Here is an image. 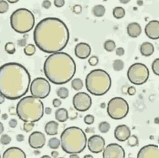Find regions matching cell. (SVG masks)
I'll use <instances>...</instances> for the list:
<instances>
[{
    "label": "cell",
    "instance_id": "1",
    "mask_svg": "<svg viewBox=\"0 0 159 158\" xmlns=\"http://www.w3.org/2000/svg\"><path fill=\"white\" fill-rule=\"evenodd\" d=\"M69 38V31L66 24L56 17H47L41 20L34 32L36 46L46 53L62 51L67 46Z\"/></svg>",
    "mask_w": 159,
    "mask_h": 158
},
{
    "label": "cell",
    "instance_id": "2",
    "mask_svg": "<svg viewBox=\"0 0 159 158\" xmlns=\"http://www.w3.org/2000/svg\"><path fill=\"white\" fill-rule=\"evenodd\" d=\"M31 78L24 66L16 63L3 64L0 70V92L7 99L17 100L29 91Z\"/></svg>",
    "mask_w": 159,
    "mask_h": 158
},
{
    "label": "cell",
    "instance_id": "3",
    "mask_svg": "<svg viewBox=\"0 0 159 158\" xmlns=\"http://www.w3.org/2000/svg\"><path fill=\"white\" fill-rule=\"evenodd\" d=\"M44 72L49 81L56 85L66 84L73 78L76 64L73 59L64 52L52 54L44 64Z\"/></svg>",
    "mask_w": 159,
    "mask_h": 158
},
{
    "label": "cell",
    "instance_id": "4",
    "mask_svg": "<svg viewBox=\"0 0 159 158\" xmlns=\"http://www.w3.org/2000/svg\"><path fill=\"white\" fill-rule=\"evenodd\" d=\"M16 112L17 116L25 122H37L43 116V103L33 96L25 97L17 103Z\"/></svg>",
    "mask_w": 159,
    "mask_h": 158
},
{
    "label": "cell",
    "instance_id": "5",
    "mask_svg": "<svg viewBox=\"0 0 159 158\" xmlns=\"http://www.w3.org/2000/svg\"><path fill=\"white\" fill-rule=\"evenodd\" d=\"M62 149L66 153L79 154L86 148L87 138L83 130L77 126L69 127L60 136Z\"/></svg>",
    "mask_w": 159,
    "mask_h": 158
},
{
    "label": "cell",
    "instance_id": "6",
    "mask_svg": "<svg viewBox=\"0 0 159 158\" xmlns=\"http://www.w3.org/2000/svg\"><path fill=\"white\" fill-rule=\"evenodd\" d=\"M111 86V77L103 69L93 70L86 77V88L92 95L102 96L109 91Z\"/></svg>",
    "mask_w": 159,
    "mask_h": 158
},
{
    "label": "cell",
    "instance_id": "7",
    "mask_svg": "<svg viewBox=\"0 0 159 158\" xmlns=\"http://www.w3.org/2000/svg\"><path fill=\"white\" fill-rule=\"evenodd\" d=\"M10 24L11 28L17 33H26L34 26V15L30 10L20 8L12 12L10 16Z\"/></svg>",
    "mask_w": 159,
    "mask_h": 158
},
{
    "label": "cell",
    "instance_id": "8",
    "mask_svg": "<svg viewBox=\"0 0 159 158\" xmlns=\"http://www.w3.org/2000/svg\"><path fill=\"white\" fill-rule=\"evenodd\" d=\"M129 110V105L127 102L119 97L113 98L107 104V114L111 119L114 120L124 119L128 114Z\"/></svg>",
    "mask_w": 159,
    "mask_h": 158
},
{
    "label": "cell",
    "instance_id": "9",
    "mask_svg": "<svg viewBox=\"0 0 159 158\" xmlns=\"http://www.w3.org/2000/svg\"><path fill=\"white\" fill-rule=\"evenodd\" d=\"M150 75L149 69L143 64L137 63L130 67L127 71V77L132 84L140 85L146 82Z\"/></svg>",
    "mask_w": 159,
    "mask_h": 158
},
{
    "label": "cell",
    "instance_id": "10",
    "mask_svg": "<svg viewBox=\"0 0 159 158\" xmlns=\"http://www.w3.org/2000/svg\"><path fill=\"white\" fill-rule=\"evenodd\" d=\"M30 91L33 96L39 99H44L51 91V85L44 78L37 77L31 82Z\"/></svg>",
    "mask_w": 159,
    "mask_h": 158
},
{
    "label": "cell",
    "instance_id": "11",
    "mask_svg": "<svg viewBox=\"0 0 159 158\" xmlns=\"http://www.w3.org/2000/svg\"><path fill=\"white\" fill-rule=\"evenodd\" d=\"M74 107L79 112H86L89 110L92 104L91 96L87 93L79 92L73 98Z\"/></svg>",
    "mask_w": 159,
    "mask_h": 158
},
{
    "label": "cell",
    "instance_id": "12",
    "mask_svg": "<svg viewBox=\"0 0 159 158\" xmlns=\"http://www.w3.org/2000/svg\"><path fill=\"white\" fill-rule=\"evenodd\" d=\"M102 157L104 158H124L125 157V152L120 145L109 144L103 150Z\"/></svg>",
    "mask_w": 159,
    "mask_h": 158
},
{
    "label": "cell",
    "instance_id": "13",
    "mask_svg": "<svg viewBox=\"0 0 159 158\" xmlns=\"http://www.w3.org/2000/svg\"><path fill=\"white\" fill-rule=\"evenodd\" d=\"M105 140L102 136L94 135L89 137L88 141V147L89 151L95 154L99 153L104 149Z\"/></svg>",
    "mask_w": 159,
    "mask_h": 158
},
{
    "label": "cell",
    "instance_id": "14",
    "mask_svg": "<svg viewBox=\"0 0 159 158\" xmlns=\"http://www.w3.org/2000/svg\"><path fill=\"white\" fill-rule=\"evenodd\" d=\"M138 158H159V146L149 144L142 147L137 154Z\"/></svg>",
    "mask_w": 159,
    "mask_h": 158
},
{
    "label": "cell",
    "instance_id": "15",
    "mask_svg": "<svg viewBox=\"0 0 159 158\" xmlns=\"http://www.w3.org/2000/svg\"><path fill=\"white\" fill-rule=\"evenodd\" d=\"M46 138L42 132L34 131L29 136V145L32 148L35 149L41 148L44 146Z\"/></svg>",
    "mask_w": 159,
    "mask_h": 158
},
{
    "label": "cell",
    "instance_id": "16",
    "mask_svg": "<svg viewBox=\"0 0 159 158\" xmlns=\"http://www.w3.org/2000/svg\"><path fill=\"white\" fill-rule=\"evenodd\" d=\"M145 32L150 39L153 40L159 39V21L153 20L148 22L145 27Z\"/></svg>",
    "mask_w": 159,
    "mask_h": 158
},
{
    "label": "cell",
    "instance_id": "17",
    "mask_svg": "<svg viewBox=\"0 0 159 158\" xmlns=\"http://www.w3.org/2000/svg\"><path fill=\"white\" fill-rule=\"evenodd\" d=\"M114 135L118 141L124 142L131 136V130L126 125H119L114 130Z\"/></svg>",
    "mask_w": 159,
    "mask_h": 158
},
{
    "label": "cell",
    "instance_id": "18",
    "mask_svg": "<svg viewBox=\"0 0 159 158\" xmlns=\"http://www.w3.org/2000/svg\"><path fill=\"white\" fill-rule=\"evenodd\" d=\"M91 47L88 44L81 42L75 48V54L76 57L81 59L88 58L91 53Z\"/></svg>",
    "mask_w": 159,
    "mask_h": 158
},
{
    "label": "cell",
    "instance_id": "19",
    "mask_svg": "<svg viewBox=\"0 0 159 158\" xmlns=\"http://www.w3.org/2000/svg\"><path fill=\"white\" fill-rule=\"evenodd\" d=\"M25 158L26 155L21 149L17 147H11L5 151L2 158Z\"/></svg>",
    "mask_w": 159,
    "mask_h": 158
},
{
    "label": "cell",
    "instance_id": "20",
    "mask_svg": "<svg viewBox=\"0 0 159 158\" xmlns=\"http://www.w3.org/2000/svg\"><path fill=\"white\" fill-rule=\"evenodd\" d=\"M127 31L129 36L132 38H137L141 33V26L137 22H131L127 27Z\"/></svg>",
    "mask_w": 159,
    "mask_h": 158
},
{
    "label": "cell",
    "instance_id": "21",
    "mask_svg": "<svg viewBox=\"0 0 159 158\" xmlns=\"http://www.w3.org/2000/svg\"><path fill=\"white\" fill-rule=\"evenodd\" d=\"M59 124L54 121H49L45 126V131L50 136H53L58 134Z\"/></svg>",
    "mask_w": 159,
    "mask_h": 158
},
{
    "label": "cell",
    "instance_id": "22",
    "mask_svg": "<svg viewBox=\"0 0 159 158\" xmlns=\"http://www.w3.org/2000/svg\"><path fill=\"white\" fill-rule=\"evenodd\" d=\"M154 47L151 43L145 42L142 44L140 46V51L142 55L145 57H149L154 53Z\"/></svg>",
    "mask_w": 159,
    "mask_h": 158
},
{
    "label": "cell",
    "instance_id": "23",
    "mask_svg": "<svg viewBox=\"0 0 159 158\" xmlns=\"http://www.w3.org/2000/svg\"><path fill=\"white\" fill-rule=\"evenodd\" d=\"M55 117L59 122H65L69 118L68 111L65 108H60L55 112Z\"/></svg>",
    "mask_w": 159,
    "mask_h": 158
},
{
    "label": "cell",
    "instance_id": "24",
    "mask_svg": "<svg viewBox=\"0 0 159 158\" xmlns=\"http://www.w3.org/2000/svg\"><path fill=\"white\" fill-rule=\"evenodd\" d=\"M106 8L102 5H97L93 7L92 12L96 17H102L106 13Z\"/></svg>",
    "mask_w": 159,
    "mask_h": 158
},
{
    "label": "cell",
    "instance_id": "25",
    "mask_svg": "<svg viewBox=\"0 0 159 158\" xmlns=\"http://www.w3.org/2000/svg\"><path fill=\"white\" fill-rule=\"evenodd\" d=\"M113 15L117 19H121L123 18L125 15V11L124 8L121 7H116L113 10Z\"/></svg>",
    "mask_w": 159,
    "mask_h": 158
},
{
    "label": "cell",
    "instance_id": "26",
    "mask_svg": "<svg viewBox=\"0 0 159 158\" xmlns=\"http://www.w3.org/2000/svg\"><path fill=\"white\" fill-rule=\"evenodd\" d=\"M61 145V141L56 137H53L49 140L48 146L52 149H57Z\"/></svg>",
    "mask_w": 159,
    "mask_h": 158
},
{
    "label": "cell",
    "instance_id": "27",
    "mask_svg": "<svg viewBox=\"0 0 159 158\" xmlns=\"http://www.w3.org/2000/svg\"><path fill=\"white\" fill-rule=\"evenodd\" d=\"M72 87L75 90L80 91L83 87V82L80 78H75L71 82Z\"/></svg>",
    "mask_w": 159,
    "mask_h": 158
},
{
    "label": "cell",
    "instance_id": "28",
    "mask_svg": "<svg viewBox=\"0 0 159 158\" xmlns=\"http://www.w3.org/2000/svg\"><path fill=\"white\" fill-rule=\"evenodd\" d=\"M116 48V43L112 40H107L104 43V48L108 52H112L114 51Z\"/></svg>",
    "mask_w": 159,
    "mask_h": 158
},
{
    "label": "cell",
    "instance_id": "29",
    "mask_svg": "<svg viewBox=\"0 0 159 158\" xmlns=\"http://www.w3.org/2000/svg\"><path fill=\"white\" fill-rule=\"evenodd\" d=\"M57 95L61 99H66L69 96L68 89L64 87H60L57 90Z\"/></svg>",
    "mask_w": 159,
    "mask_h": 158
},
{
    "label": "cell",
    "instance_id": "30",
    "mask_svg": "<svg viewBox=\"0 0 159 158\" xmlns=\"http://www.w3.org/2000/svg\"><path fill=\"white\" fill-rule=\"evenodd\" d=\"M24 51L25 54L27 56H33L36 52V48L34 44H29L25 47Z\"/></svg>",
    "mask_w": 159,
    "mask_h": 158
},
{
    "label": "cell",
    "instance_id": "31",
    "mask_svg": "<svg viewBox=\"0 0 159 158\" xmlns=\"http://www.w3.org/2000/svg\"><path fill=\"white\" fill-rule=\"evenodd\" d=\"M111 129V125L107 121L101 122L98 125V129L102 134H106Z\"/></svg>",
    "mask_w": 159,
    "mask_h": 158
},
{
    "label": "cell",
    "instance_id": "32",
    "mask_svg": "<svg viewBox=\"0 0 159 158\" xmlns=\"http://www.w3.org/2000/svg\"><path fill=\"white\" fill-rule=\"evenodd\" d=\"M113 68L116 72H119L123 69L124 67V64L123 61L121 59H116L113 62Z\"/></svg>",
    "mask_w": 159,
    "mask_h": 158
},
{
    "label": "cell",
    "instance_id": "33",
    "mask_svg": "<svg viewBox=\"0 0 159 158\" xmlns=\"http://www.w3.org/2000/svg\"><path fill=\"white\" fill-rule=\"evenodd\" d=\"M5 50L7 53L11 55L14 54L16 51L15 44H14V43L11 42H7L5 46Z\"/></svg>",
    "mask_w": 159,
    "mask_h": 158
},
{
    "label": "cell",
    "instance_id": "34",
    "mask_svg": "<svg viewBox=\"0 0 159 158\" xmlns=\"http://www.w3.org/2000/svg\"><path fill=\"white\" fill-rule=\"evenodd\" d=\"M127 144L130 147H135L138 145L139 140L138 137L135 135H132L127 139Z\"/></svg>",
    "mask_w": 159,
    "mask_h": 158
},
{
    "label": "cell",
    "instance_id": "35",
    "mask_svg": "<svg viewBox=\"0 0 159 158\" xmlns=\"http://www.w3.org/2000/svg\"><path fill=\"white\" fill-rule=\"evenodd\" d=\"M9 5L7 1L0 0V13L4 14L9 10Z\"/></svg>",
    "mask_w": 159,
    "mask_h": 158
},
{
    "label": "cell",
    "instance_id": "36",
    "mask_svg": "<svg viewBox=\"0 0 159 158\" xmlns=\"http://www.w3.org/2000/svg\"><path fill=\"white\" fill-rule=\"evenodd\" d=\"M152 69L156 75L159 76V58L156 59L152 64Z\"/></svg>",
    "mask_w": 159,
    "mask_h": 158
},
{
    "label": "cell",
    "instance_id": "37",
    "mask_svg": "<svg viewBox=\"0 0 159 158\" xmlns=\"http://www.w3.org/2000/svg\"><path fill=\"white\" fill-rule=\"evenodd\" d=\"M11 141V137H10L8 135L6 134H2L1 136L0 141H1L2 144L4 145L9 144Z\"/></svg>",
    "mask_w": 159,
    "mask_h": 158
},
{
    "label": "cell",
    "instance_id": "38",
    "mask_svg": "<svg viewBox=\"0 0 159 158\" xmlns=\"http://www.w3.org/2000/svg\"><path fill=\"white\" fill-rule=\"evenodd\" d=\"M34 122H25L23 125L24 130L26 132H30L33 129L34 126Z\"/></svg>",
    "mask_w": 159,
    "mask_h": 158
},
{
    "label": "cell",
    "instance_id": "39",
    "mask_svg": "<svg viewBox=\"0 0 159 158\" xmlns=\"http://www.w3.org/2000/svg\"><path fill=\"white\" fill-rule=\"evenodd\" d=\"M85 124L88 125H91L93 124L94 121V117L92 115H87L84 116V119Z\"/></svg>",
    "mask_w": 159,
    "mask_h": 158
},
{
    "label": "cell",
    "instance_id": "40",
    "mask_svg": "<svg viewBox=\"0 0 159 158\" xmlns=\"http://www.w3.org/2000/svg\"><path fill=\"white\" fill-rule=\"evenodd\" d=\"M98 59L97 56H93L89 59L88 63L89 65L91 66H97L98 63Z\"/></svg>",
    "mask_w": 159,
    "mask_h": 158
},
{
    "label": "cell",
    "instance_id": "41",
    "mask_svg": "<svg viewBox=\"0 0 159 158\" xmlns=\"http://www.w3.org/2000/svg\"><path fill=\"white\" fill-rule=\"evenodd\" d=\"M55 6L57 7H61L65 5V1L64 0H55L54 1Z\"/></svg>",
    "mask_w": 159,
    "mask_h": 158
},
{
    "label": "cell",
    "instance_id": "42",
    "mask_svg": "<svg viewBox=\"0 0 159 158\" xmlns=\"http://www.w3.org/2000/svg\"><path fill=\"white\" fill-rule=\"evenodd\" d=\"M116 53L117 56H122L125 53V50L122 47H119L116 49Z\"/></svg>",
    "mask_w": 159,
    "mask_h": 158
},
{
    "label": "cell",
    "instance_id": "43",
    "mask_svg": "<svg viewBox=\"0 0 159 158\" xmlns=\"http://www.w3.org/2000/svg\"><path fill=\"white\" fill-rule=\"evenodd\" d=\"M42 6L45 9H49L51 6V2L48 0L44 1L42 2Z\"/></svg>",
    "mask_w": 159,
    "mask_h": 158
},
{
    "label": "cell",
    "instance_id": "44",
    "mask_svg": "<svg viewBox=\"0 0 159 158\" xmlns=\"http://www.w3.org/2000/svg\"><path fill=\"white\" fill-rule=\"evenodd\" d=\"M52 104L55 108H59L62 104V102L60 99L56 98V99H54L53 100Z\"/></svg>",
    "mask_w": 159,
    "mask_h": 158
},
{
    "label": "cell",
    "instance_id": "45",
    "mask_svg": "<svg viewBox=\"0 0 159 158\" xmlns=\"http://www.w3.org/2000/svg\"><path fill=\"white\" fill-rule=\"evenodd\" d=\"M127 92L128 94L130 96H133L135 95L136 93V90L135 88L134 87V86H130L129 87L127 90Z\"/></svg>",
    "mask_w": 159,
    "mask_h": 158
},
{
    "label": "cell",
    "instance_id": "46",
    "mask_svg": "<svg viewBox=\"0 0 159 158\" xmlns=\"http://www.w3.org/2000/svg\"><path fill=\"white\" fill-rule=\"evenodd\" d=\"M82 11V7L80 5H77L73 7V11L75 13L77 14H80Z\"/></svg>",
    "mask_w": 159,
    "mask_h": 158
},
{
    "label": "cell",
    "instance_id": "47",
    "mask_svg": "<svg viewBox=\"0 0 159 158\" xmlns=\"http://www.w3.org/2000/svg\"><path fill=\"white\" fill-rule=\"evenodd\" d=\"M9 126L11 128H15L17 125V121L16 119H11L9 122Z\"/></svg>",
    "mask_w": 159,
    "mask_h": 158
},
{
    "label": "cell",
    "instance_id": "48",
    "mask_svg": "<svg viewBox=\"0 0 159 158\" xmlns=\"http://www.w3.org/2000/svg\"><path fill=\"white\" fill-rule=\"evenodd\" d=\"M16 140L18 142H21L25 140V136L24 135L21 134H20L16 135Z\"/></svg>",
    "mask_w": 159,
    "mask_h": 158
},
{
    "label": "cell",
    "instance_id": "49",
    "mask_svg": "<svg viewBox=\"0 0 159 158\" xmlns=\"http://www.w3.org/2000/svg\"><path fill=\"white\" fill-rule=\"evenodd\" d=\"M44 111L46 115H50L52 112V109L49 107H47L45 109Z\"/></svg>",
    "mask_w": 159,
    "mask_h": 158
},
{
    "label": "cell",
    "instance_id": "50",
    "mask_svg": "<svg viewBox=\"0 0 159 158\" xmlns=\"http://www.w3.org/2000/svg\"><path fill=\"white\" fill-rule=\"evenodd\" d=\"M51 157H53V158H57L58 157L59 154L57 151H53L51 152Z\"/></svg>",
    "mask_w": 159,
    "mask_h": 158
},
{
    "label": "cell",
    "instance_id": "51",
    "mask_svg": "<svg viewBox=\"0 0 159 158\" xmlns=\"http://www.w3.org/2000/svg\"><path fill=\"white\" fill-rule=\"evenodd\" d=\"M5 97L2 94H1V97H0V103H1V104H2L5 102Z\"/></svg>",
    "mask_w": 159,
    "mask_h": 158
},
{
    "label": "cell",
    "instance_id": "52",
    "mask_svg": "<svg viewBox=\"0 0 159 158\" xmlns=\"http://www.w3.org/2000/svg\"><path fill=\"white\" fill-rule=\"evenodd\" d=\"M69 157L72 158H79V156L77 155V154H71Z\"/></svg>",
    "mask_w": 159,
    "mask_h": 158
},
{
    "label": "cell",
    "instance_id": "53",
    "mask_svg": "<svg viewBox=\"0 0 159 158\" xmlns=\"http://www.w3.org/2000/svg\"><path fill=\"white\" fill-rule=\"evenodd\" d=\"M4 127L3 126V125H2V123L1 122V131H0V134H2V132L4 131Z\"/></svg>",
    "mask_w": 159,
    "mask_h": 158
},
{
    "label": "cell",
    "instance_id": "54",
    "mask_svg": "<svg viewBox=\"0 0 159 158\" xmlns=\"http://www.w3.org/2000/svg\"><path fill=\"white\" fill-rule=\"evenodd\" d=\"M2 120H7V116L6 114H2Z\"/></svg>",
    "mask_w": 159,
    "mask_h": 158
},
{
    "label": "cell",
    "instance_id": "55",
    "mask_svg": "<svg viewBox=\"0 0 159 158\" xmlns=\"http://www.w3.org/2000/svg\"><path fill=\"white\" fill-rule=\"evenodd\" d=\"M129 2H130L129 0H122V1H120V2L124 4H127Z\"/></svg>",
    "mask_w": 159,
    "mask_h": 158
},
{
    "label": "cell",
    "instance_id": "56",
    "mask_svg": "<svg viewBox=\"0 0 159 158\" xmlns=\"http://www.w3.org/2000/svg\"><path fill=\"white\" fill-rule=\"evenodd\" d=\"M7 2H10V3L14 4V3H16V2H18L19 1H18V0H14V1H11V0H8Z\"/></svg>",
    "mask_w": 159,
    "mask_h": 158
},
{
    "label": "cell",
    "instance_id": "57",
    "mask_svg": "<svg viewBox=\"0 0 159 158\" xmlns=\"http://www.w3.org/2000/svg\"><path fill=\"white\" fill-rule=\"evenodd\" d=\"M84 158H93V156H91L90 155H86L84 156Z\"/></svg>",
    "mask_w": 159,
    "mask_h": 158
},
{
    "label": "cell",
    "instance_id": "58",
    "mask_svg": "<svg viewBox=\"0 0 159 158\" xmlns=\"http://www.w3.org/2000/svg\"><path fill=\"white\" fill-rule=\"evenodd\" d=\"M51 157H50V156H47V155H45V156H43L42 157V158H50Z\"/></svg>",
    "mask_w": 159,
    "mask_h": 158
},
{
    "label": "cell",
    "instance_id": "59",
    "mask_svg": "<svg viewBox=\"0 0 159 158\" xmlns=\"http://www.w3.org/2000/svg\"></svg>",
    "mask_w": 159,
    "mask_h": 158
}]
</instances>
